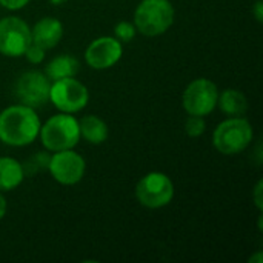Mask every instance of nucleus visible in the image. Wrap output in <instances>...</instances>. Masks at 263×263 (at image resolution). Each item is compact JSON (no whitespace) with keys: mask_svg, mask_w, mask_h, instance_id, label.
I'll use <instances>...</instances> for the list:
<instances>
[{"mask_svg":"<svg viewBox=\"0 0 263 263\" xmlns=\"http://www.w3.org/2000/svg\"><path fill=\"white\" fill-rule=\"evenodd\" d=\"M40 119L26 105H12L0 112V142L9 146H26L39 137Z\"/></svg>","mask_w":263,"mask_h":263,"instance_id":"obj_1","label":"nucleus"},{"mask_svg":"<svg viewBox=\"0 0 263 263\" xmlns=\"http://www.w3.org/2000/svg\"><path fill=\"white\" fill-rule=\"evenodd\" d=\"M174 15L176 11L170 0H142L134 11L133 23L140 34L156 37L171 28Z\"/></svg>","mask_w":263,"mask_h":263,"instance_id":"obj_2","label":"nucleus"},{"mask_svg":"<svg viewBox=\"0 0 263 263\" xmlns=\"http://www.w3.org/2000/svg\"><path fill=\"white\" fill-rule=\"evenodd\" d=\"M39 137L42 145L51 153L72 149L80 139L79 120L68 112L55 114L40 126Z\"/></svg>","mask_w":263,"mask_h":263,"instance_id":"obj_3","label":"nucleus"},{"mask_svg":"<svg viewBox=\"0 0 263 263\" xmlns=\"http://www.w3.org/2000/svg\"><path fill=\"white\" fill-rule=\"evenodd\" d=\"M251 123L240 117H230L217 125L213 133V145L223 156H236L245 151L253 142Z\"/></svg>","mask_w":263,"mask_h":263,"instance_id":"obj_4","label":"nucleus"},{"mask_svg":"<svg viewBox=\"0 0 263 263\" xmlns=\"http://www.w3.org/2000/svg\"><path fill=\"white\" fill-rule=\"evenodd\" d=\"M173 197L174 185L165 173H148L136 185V199L145 208H163L171 203Z\"/></svg>","mask_w":263,"mask_h":263,"instance_id":"obj_5","label":"nucleus"},{"mask_svg":"<svg viewBox=\"0 0 263 263\" xmlns=\"http://www.w3.org/2000/svg\"><path fill=\"white\" fill-rule=\"evenodd\" d=\"M88 88L77 79L68 77L51 82L49 102H52L54 106L62 112L76 114L88 105Z\"/></svg>","mask_w":263,"mask_h":263,"instance_id":"obj_6","label":"nucleus"},{"mask_svg":"<svg viewBox=\"0 0 263 263\" xmlns=\"http://www.w3.org/2000/svg\"><path fill=\"white\" fill-rule=\"evenodd\" d=\"M219 89L217 85L210 79H196L183 91L182 103L183 109L190 116L205 117L214 111L217 106Z\"/></svg>","mask_w":263,"mask_h":263,"instance_id":"obj_7","label":"nucleus"},{"mask_svg":"<svg viewBox=\"0 0 263 263\" xmlns=\"http://www.w3.org/2000/svg\"><path fill=\"white\" fill-rule=\"evenodd\" d=\"M31 43V28L25 20L14 15L0 20V54L22 57Z\"/></svg>","mask_w":263,"mask_h":263,"instance_id":"obj_8","label":"nucleus"},{"mask_svg":"<svg viewBox=\"0 0 263 263\" xmlns=\"http://www.w3.org/2000/svg\"><path fill=\"white\" fill-rule=\"evenodd\" d=\"M46 166L52 179L60 185H66V186L79 183L83 179L86 170L85 159L74 149L55 151L49 157Z\"/></svg>","mask_w":263,"mask_h":263,"instance_id":"obj_9","label":"nucleus"},{"mask_svg":"<svg viewBox=\"0 0 263 263\" xmlns=\"http://www.w3.org/2000/svg\"><path fill=\"white\" fill-rule=\"evenodd\" d=\"M51 80L39 71H28L22 74L15 83V96L22 105L32 109L43 106L49 102Z\"/></svg>","mask_w":263,"mask_h":263,"instance_id":"obj_10","label":"nucleus"},{"mask_svg":"<svg viewBox=\"0 0 263 263\" xmlns=\"http://www.w3.org/2000/svg\"><path fill=\"white\" fill-rule=\"evenodd\" d=\"M123 54L122 42H119L112 35H103L96 40H92L86 51H85V60L88 66L92 69H109L112 68Z\"/></svg>","mask_w":263,"mask_h":263,"instance_id":"obj_11","label":"nucleus"},{"mask_svg":"<svg viewBox=\"0 0 263 263\" xmlns=\"http://www.w3.org/2000/svg\"><path fill=\"white\" fill-rule=\"evenodd\" d=\"M62 37H63V25L60 20L54 17H43L31 28L32 43L39 45L45 51L57 46Z\"/></svg>","mask_w":263,"mask_h":263,"instance_id":"obj_12","label":"nucleus"},{"mask_svg":"<svg viewBox=\"0 0 263 263\" xmlns=\"http://www.w3.org/2000/svg\"><path fill=\"white\" fill-rule=\"evenodd\" d=\"M79 60L69 54H62L54 57L45 68V76L51 80H60V79H68V77H76L79 72Z\"/></svg>","mask_w":263,"mask_h":263,"instance_id":"obj_13","label":"nucleus"},{"mask_svg":"<svg viewBox=\"0 0 263 263\" xmlns=\"http://www.w3.org/2000/svg\"><path fill=\"white\" fill-rule=\"evenodd\" d=\"M25 179V170L12 157H0V191L15 190Z\"/></svg>","mask_w":263,"mask_h":263,"instance_id":"obj_14","label":"nucleus"},{"mask_svg":"<svg viewBox=\"0 0 263 263\" xmlns=\"http://www.w3.org/2000/svg\"><path fill=\"white\" fill-rule=\"evenodd\" d=\"M80 137L91 145H100L108 139V125L97 116H85L79 120Z\"/></svg>","mask_w":263,"mask_h":263,"instance_id":"obj_15","label":"nucleus"},{"mask_svg":"<svg viewBox=\"0 0 263 263\" xmlns=\"http://www.w3.org/2000/svg\"><path fill=\"white\" fill-rule=\"evenodd\" d=\"M217 105L222 109V112L230 117H240L248 109V100L245 94L233 88L225 89L223 92H219Z\"/></svg>","mask_w":263,"mask_h":263,"instance_id":"obj_16","label":"nucleus"},{"mask_svg":"<svg viewBox=\"0 0 263 263\" xmlns=\"http://www.w3.org/2000/svg\"><path fill=\"white\" fill-rule=\"evenodd\" d=\"M137 34V29H136V25L131 23V22H126V20H122L119 22L116 26H114V37L122 42V43H128L131 42Z\"/></svg>","mask_w":263,"mask_h":263,"instance_id":"obj_17","label":"nucleus"},{"mask_svg":"<svg viewBox=\"0 0 263 263\" xmlns=\"http://www.w3.org/2000/svg\"><path fill=\"white\" fill-rule=\"evenodd\" d=\"M205 128H206V123H205L203 117H200V116H190L188 114V119L185 120V133L190 137L202 136L205 133Z\"/></svg>","mask_w":263,"mask_h":263,"instance_id":"obj_18","label":"nucleus"},{"mask_svg":"<svg viewBox=\"0 0 263 263\" xmlns=\"http://www.w3.org/2000/svg\"><path fill=\"white\" fill-rule=\"evenodd\" d=\"M23 55L26 57L28 62H31V63H34V65H39V63H42L43 59H45V49L40 48V46L35 45V43H31V45L26 48V51H25Z\"/></svg>","mask_w":263,"mask_h":263,"instance_id":"obj_19","label":"nucleus"},{"mask_svg":"<svg viewBox=\"0 0 263 263\" xmlns=\"http://www.w3.org/2000/svg\"><path fill=\"white\" fill-rule=\"evenodd\" d=\"M31 0H0V5L6 9H11V11H17V9H22L25 8Z\"/></svg>","mask_w":263,"mask_h":263,"instance_id":"obj_20","label":"nucleus"},{"mask_svg":"<svg viewBox=\"0 0 263 263\" xmlns=\"http://www.w3.org/2000/svg\"><path fill=\"white\" fill-rule=\"evenodd\" d=\"M253 14H254V17L257 18V22H259V23H262L263 22V2L262 0H257V2L254 3V6H253Z\"/></svg>","mask_w":263,"mask_h":263,"instance_id":"obj_21","label":"nucleus"},{"mask_svg":"<svg viewBox=\"0 0 263 263\" xmlns=\"http://www.w3.org/2000/svg\"><path fill=\"white\" fill-rule=\"evenodd\" d=\"M254 202H256V206L262 210V182H259L254 190Z\"/></svg>","mask_w":263,"mask_h":263,"instance_id":"obj_22","label":"nucleus"},{"mask_svg":"<svg viewBox=\"0 0 263 263\" xmlns=\"http://www.w3.org/2000/svg\"><path fill=\"white\" fill-rule=\"evenodd\" d=\"M6 210H8V203H6V199H5V196L2 194V191H0V220L5 217V214H6Z\"/></svg>","mask_w":263,"mask_h":263,"instance_id":"obj_23","label":"nucleus"},{"mask_svg":"<svg viewBox=\"0 0 263 263\" xmlns=\"http://www.w3.org/2000/svg\"><path fill=\"white\" fill-rule=\"evenodd\" d=\"M65 2H68V0H49L51 5H63Z\"/></svg>","mask_w":263,"mask_h":263,"instance_id":"obj_24","label":"nucleus"}]
</instances>
